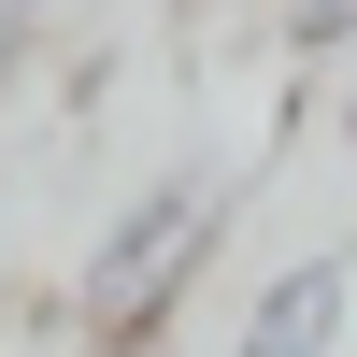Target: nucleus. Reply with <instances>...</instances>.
I'll list each match as a JSON object with an SVG mask.
<instances>
[{"mask_svg": "<svg viewBox=\"0 0 357 357\" xmlns=\"http://www.w3.org/2000/svg\"><path fill=\"white\" fill-rule=\"evenodd\" d=\"M200 243H215V200L200 186H143L129 215L100 229V257H86V343H143L158 301L200 272Z\"/></svg>", "mask_w": 357, "mask_h": 357, "instance_id": "nucleus-1", "label": "nucleus"}, {"mask_svg": "<svg viewBox=\"0 0 357 357\" xmlns=\"http://www.w3.org/2000/svg\"><path fill=\"white\" fill-rule=\"evenodd\" d=\"M343 257H301V272L257 301V329H243V357H329V329H343Z\"/></svg>", "mask_w": 357, "mask_h": 357, "instance_id": "nucleus-2", "label": "nucleus"}, {"mask_svg": "<svg viewBox=\"0 0 357 357\" xmlns=\"http://www.w3.org/2000/svg\"><path fill=\"white\" fill-rule=\"evenodd\" d=\"M286 29L301 43H357V0H286Z\"/></svg>", "mask_w": 357, "mask_h": 357, "instance_id": "nucleus-3", "label": "nucleus"}, {"mask_svg": "<svg viewBox=\"0 0 357 357\" xmlns=\"http://www.w3.org/2000/svg\"><path fill=\"white\" fill-rule=\"evenodd\" d=\"M29 15H43V0H0V72L29 57Z\"/></svg>", "mask_w": 357, "mask_h": 357, "instance_id": "nucleus-4", "label": "nucleus"}, {"mask_svg": "<svg viewBox=\"0 0 357 357\" xmlns=\"http://www.w3.org/2000/svg\"><path fill=\"white\" fill-rule=\"evenodd\" d=\"M343 129H357V100H343Z\"/></svg>", "mask_w": 357, "mask_h": 357, "instance_id": "nucleus-5", "label": "nucleus"}]
</instances>
